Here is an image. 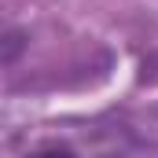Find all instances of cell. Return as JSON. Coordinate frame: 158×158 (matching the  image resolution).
I'll return each mask as SVG.
<instances>
[{"instance_id":"6da1fadb","label":"cell","mask_w":158,"mask_h":158,"mask_svg":"<svg viewBox=\"0 0 158 158\" xmlns=\"http://www.w3.org/2000/svg\"><path fill=\"white\" fill-rule=\"evenodd\" d=\"M26 158H77L70 147H59V143H52V147H40V151H33V155H26Z\"/></svg>"},{"instance_id":"7a4b0ae2","label":"cell","mask_w":158,"mask_h":158,"mask_svg":"<svg viewBox=\"0 0 158 158\" xmlns=\"http://www.w3.org/2000/svg\"><path fill=\"white\" fill-rule=\"evenodd\" d=\"M19 33H15V30H11V33H7V55H4V59H7V63H11V59H15V52H19Z\"/></svg>"}]
</instances>
